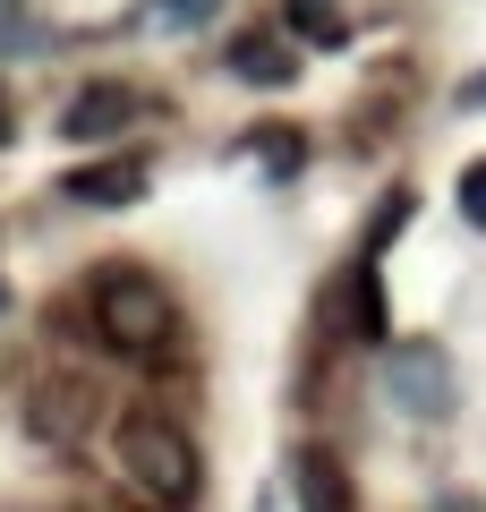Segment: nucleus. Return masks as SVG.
<instances>
[{"mask_svg": "<svg viewBox=\"0 0 486 512\" xmlns=\"http://www.w3.org/2000/svg\"><path fill=\"white\" fill-rule=\"evenodd\" d=\"M461 103H486V77H469V86H461Z\"/></svg>", "mask_w": 486, "mask_h": 512, "instance_id": "ddd939ff", "label": "nucleus"}, {"mask_svg": "<svg viewBox=\"0 0 486 512\" xmlns=\"http://www.w3.org/2000/svg\"><path fill=\"white\" fill-rule=\"evenodd\" d=\"M69 205H137L145 197V163H120V154H111V163H86V171H69Z\"/></svg>", "mask_w": 486, "mask_h": 512, "instance_id": "423d86ee", "label": "nucleus"}, {"mask_svg": "<svg viewBox=\"0 0 486 512\" xmlns=\"http://www.w3.org/2000/svg\"><path fill=\"white\" fill-rule=\"evenodd\" d=\"M282 9H290V26H299L307 43H342V35H350L342 0H282Z\"/></svg>", "mask_w": 486, "mask_h": 512, "instance_id": "1a4fd4ad", "label": "nucleus"}, {"mask_svg": "<svg viewBox=\"0 0 486 512\" xmlns=\"http://www.w3.org/2000/svg\"><path fill=\"white\" fill-rule=\"evenodd\" d=\"M290 487H299V512H359V487H350L342 453H324V444H299Z\"/></svg>", "mask_w": 486, "mask_h": 512, "instance_id": "39448f33", "label": "nucleus"}, {"mask_svg": "<svg viewBox=\"0 0 486 512\" xmlns=\"http://www.w3.org/2000/svg\"><path fill=\"white\" fill-rule=\"evenodd\" d=\"M128 120H137V94L111 86V77H94V86L69 94V111H60V137H77V146H103V137H120Z\"/></svg>", "mask_w": 486, "mask_h": 512, "instance_id": "20e7f679", "label": "nucleus"}, {"mask_svg": "<svg viewBox=\"0 0 486 512\" xmlns=\"http://www.w3.org/2000/svg\"><path fill=\"white\" fill-rule=\"evenodd\" d=\"M384 402L410 419H444L452 410V359L435 342H393L384 350Z\"/></svg>", "mask_w": 486, "mask_h": 512, "instance_id": "7ed1b4c3", "label": "nucleus"}, {"mask_svg": "<svg viewBox=\"0 0 486 512\" xmlns=\"http://www.w3.org/2000/svg\"><path fill=\"white\" fill-rule=\"evenodd\" d=\"M9 137H18V120H9V94H0V146H9Z\"/></svg>", "mask_w": 486, "mask_h": 512, "instance_id": "f8f14e48", "label": "nucleus"}, {"mask_svg": "<svg viewBox=\"0 0 486 512\" xmlns=\"http://www.w3.org/2000/svg\"><path fill=\"white\" fill-rule=\"evenodd\" d=\"M461 214L486 231V163H469V171H461Z\"/></svg>", "mask_w": 486, "mask_h": 512, "instance_id": "9d476101", "label": "nucleus"}, {"mask_svg": "<svg viewBox=\"0 0 486 512\" xmlns=\"http://www.w3.org/2000/svg\"><path fill=\"white\" fill-rule=\"evenodd\" d=\"M214 9H222V0H162V18H171V26H205Z\"/></svg>", "mask_w": 486, "mask_h": 512, "instance_id": "9b49d317", "label": "nucleus"}, {"mask_svg": "<svg viewBox=\"0 0 486 512\" xmlns=\"http://www.w3.org/2000/svg\"><path fill=\"white\" fill-rule=\"evenodd\" d=\"M231 69H239V77H265V86H290V77H299V60H290L273 35H248V43L231 52Z\"/></svg>", "mask_w": 486, "mask_h": 512, "instance_id": "0eeeda50", "label": "nucleus"}, {"mask_svg": "<svg viewBox=\"0 0 486 512\" xmlns=\"http://www.w3.org/2000/svg\"><path fill=\"white\" fill-rule=\"evenodd\" d=\"M86 325L120 359H162V350L180 342V299H171L162 274H145V265H103L86 282Z\"/></svg>", "mask_w": 486, "mask_h": 512, "instance_id": "f257e3e1", "label": "nucleus"}, {"mask_svg": "<svg viewBox=\"0 0 486 512\" xmlns=\"http://www.w3.org/2000/svg\"><path fill=\"white\" fill-rule=\"evenodd\" d=\"M350 333H359V342H384V299H376V265H359V274H350Z\"/></svg>", "mask_w": 486, "mask_h": 512, "instance_id": "6e6552de", "label": "nucleus"}, {"mask_svg": "<svg viewBox=\"0 0 486 512\" xmlns=\"http://www.w3.org/2000/svg\"><path fill=\"white\" fill-rule=\"evenodd\" d=\"M444 512H478V504H444Z\"/></svg>", "mask_w": 486, "mask_h": 512, "instance_id": "4468645a", "label": "nucleus"}, {"mask_svg": "<svg viewBox=\"0 0 486 512\" xmlns=\"http://www.w3.org/2000/svg\"><path fill=\"white\" fill-rule=\"evenodd\" d=\"M111 478H120L145 512H188L197 487H205V461H197V444H188L171 419L128 410V419L111 427Z\"/></svg>", "mask_w": 486, "mask_h": 512, "instance_id": "f03ea898", "label": "nucleus"}]
</instances>
